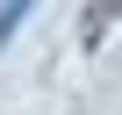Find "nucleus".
I'll use <instances>...</instances> for the list:
<instances>
[{
  "mask_svg": "<svg viewBox=\"0 0 122 115\" xmlns=\"http://www.w3.org/2000/svg\"><path fill=\"white\" fill-rule=\"evenodd\" d=\"M115 15H122V0H93V15H86V43H101Z\"/></svg>",
  "mask_w": 122,
  "mask_h": 115,
  "instance_id": "obj_1",
  "label": "nucleus"
},
{
  "mask_svg": "<svg viewBox=\"0 0 122 115\" xmlns=\"http://www.w3.org/2000/svg\"><path fill=\"white\" fill-rule=\"evenodd\" d=\"M29 7H36V0H0V43L22 29V15H29Z\"/></svg>",
  "mask_w": 122,
  "mask_h": 115,
  "instance_id": "obj_2",
  "label": "nucleus"
}]
</instances>
